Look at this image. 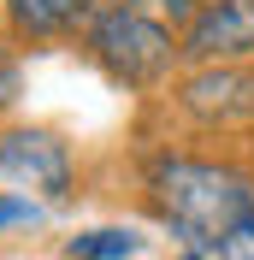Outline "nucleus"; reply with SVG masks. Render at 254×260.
Here are the masks:
<instances>
[{
	"instance_id": "obj_6",
	"label": "nucleus",
	"mask_w": 254,
	"mask_h": 260,
	"mask_svg": "<svg viewBox=\"0 0 254 260\" xmlns=\"http://www.w3.org/2000/svg\"><path fill=\"white\" fill-rule=\"evenodd\" d=\"M83 12H89V0H12V18L24 30H36V36L65 30V24H77Z\"/></svg>"
},
{
	"instance_id": "obj_8",
	"label": "nucleus",
	"mask_w": 254,
	"mask_h": 260,
	"mask_svg": "<svg viewBox=\"0 0 254 260\" xmlns=\"http://www.w3.org/2000/svg\"><path fill=\"white\" fill-rule=\"evenodd\" d=\"M36 219H42L36 201H24V195H0V231H6V225H36Z\"/></svg>"
},
{
	"instance_id": "obj_11",
	"label": "nucleus",
	"mask_w": 254,
	"mask_h": 260,
	"mask_svg": "<svg viewBox=\"0 0 254 260\" xmlns=\"http://www.w3.org/2000/svg\"><path fill=\"white\" fill-rule=\"evenodd\" d=\"M183 260H231V254L213 248V243H195V248H183Z\"/></svg>"
},
{
	"instance_id": "obj_5",
	"label": "nucleus",
	"mask_w": 254,
	"mask_h": 260,
	"mask_svg": "<svg viewBox=\"0 0 254 260\" xmlns=\"http://www.w3.org/2000/svg\"><path fill=\"white\" fill-rule=\"evenodd\" d=\"M183 113H195L201 124H242L254 118V71H231V65H207L183 83Z\"/></svg>"
},
{
	"instance_id": "obj_2",
	"label": "nucleus",
	"mask_w": 254,
	"mask_h": 260,
	"mask_svg": "<svg viewBox=\"0 0 254 260\" xmlns=\"http://www.w3.org/2000/svg\"><path fill=\"white\" fill-rule=\"evenodd\" d=\"M89 53L107 65L118 83H154L172 71V59L183 48L172 42V30L142 6H107L89 18Z\"/></svg>"
},
{
	"instance_id": "obj_7",
	"label": "nucleus",
	"mask_w": 254,
	"mask_h": 260,
	"mask_svg": "<svg viewBox=\"0 0 254 260\" xmlns=\"http://www.w3.org/2000/svg\"><path fill=\"white\" fill-rule=\"evenodd\" d=\"M65 254L71 260H136L142 254V237L136 231H83V237H71Z\"/></svg>"
},
{
	"instance_id": "obj_3",
	"label": "nucleus",
	"mask_w": 254,
	"mask_h": 260,
	"mask_svg": "<svg viewBox=\"0 0 254 260\" xmlns=\"http://www.w3.org/2000/svg\"><path fill=\"white\" fill-rule=\"evenodd\" d=\"M183 53L201 65H225V59H248L254 53V0H207L189 18Z\"/></svg>"
},
{
	"instance_id": "obj_9",
	"label": "nucleus",
	"mask_w": 254,
	"mask_h": 260,
	"mask_svg": "<svg viewBox=\"0 0 254 260\" xmlns=\"http://www.w3.org/2000/svg\"><path fill=\"white\" fill-rule=\"evenodd\" d=\"M130 6H142V12H160V18H172V24H183V18L201 12V0H130Z\"/></svg>"
},
{
	"instance_id": "obj_10",
	"label": "nucleus",
	"mask_w": 254,
	"mask_h": 260,
	"mask_svg": "<svg viewBox=\"0 0 254 260\" xmlns=\"http://www.w3.org/2000/svg\"><path fill=\"white\" fill-rule=\"evenodd\" d=\"M225 254H231V260H254V213L242 219L237 231H231V243H225Z\"/></svg>"
},
{
	"instance_id": "obj_1",
	"label": "nucleus",
	"mask_w": 254,
	"mask_h": 260,
	"mask_svg": "<svg viewBox=\"0 0 254 260\" xmlns=\"http://www.w3.org/2000/svg\"><path fill=\"white\" fill-rule=\"evenodd\" d=\"M154 201L183 237V248L195 243L225 248L231 231L254 213V178L207 160H154Z\"/></svg>"
},
{
	"instance_id": "obj_4",
	"label": "nucleus",
	"mask_w": 254,
	"mask_h": 260,
	"mask_svg": "<svg viewBox=\"0 0 254 260\" xmlns=\"http://www.w3.org/2000/svg\"><path fill=\"white\" fill-rule=\"evenodd\" d=\"M0 178L30 183L42 195H65V183H71L65 142L48 136V130H12V136H0Z\"/></svg>"
}]
</instances>
